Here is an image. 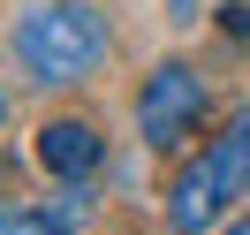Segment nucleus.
<instances>
[{
    "instance_id": "nucleus-7",
    "label": "nucleus",
    "mask_w": 250,
    "mask_h": 235,
    "mask_svg": "<svg viewBox=\"0 0 250 235\" xmlns=\"http://www.w3.org/2000/svg\"><path fill=\"white\" fill-rule=\"evenodd\" d=\"M0 114H8V107H0Z\"/></svg>"
},
{
    "instance_id": "nucleus-6",
    "label": "nucleus",
    "mask_w": 250,
    "mask_h": 235,
    "mask_svg": "<svg viewBox=\"0 0 250 235\" xmlns=\"http://www.w3.org/2000/svg\"><path fill=\"white\" fill-rule=\"evenodd\" d=\"M228 235H250V213H243V220H235V228H228Z\"/></svg>"
},
{
    "instance_id": "nucleus-3",
    "label": "nucleus",
    "mask_w": 250,
    "mask_h": 235,
    "mask_svg": "<svg viewBox=\"0 0 250 235\" xmlns=\"http://www.w3.org/2000/svg\"><path fill=\"white\" fill-rule=\"evenodd\" d=\"M197 114H205V76H197L189 61H159L152 76H144V91H137V129H144L152 152H174V144L197 129Z\"/></svg>"
},
{
    "instance_id": "nucleus-5",
    "label": "nucleus",
    "mask_w": 250,
    "mask_h": 235,
    "mask_svg": "<svg viewBox=\"0 0 250 235\" xmlns=\"http://www.w3.org/2000/svg\"><path fill=\"white\" fill-rule=\"evenodd\" d=\"M38 159H46L61 182H83V174L106 159V137H99L83 114H61V122H46V137H38Z\"/></svg>"
},
{
    "instance_id": "nucleus-4",
    "label": "nucleus",
    "mask_w": 250,
    "mask_h": 235,
    "mask_svg": "<svg viewBox=\"0 0 250 235\" xmlns=\"http://www.w3.org/2000/svg\"><path fill=\"white\" fill-rule=\"evenodd\" d=\"M83 220H91V190H83V182L53 190L46 205H31V197H0V235H76Z\"/></svg>"
},
{
    "instance_id": "nucleus-2",
    "label": "nucleus",
    "mask_w": 250,
    "mask_h": 235,
    "mask_svg": "<svg viewBox=\"0 0 250 235\" xmlns=\"http://www.w3.org/2000/svg\"><path fill=\"white\" fill-rule=\"evenodd\" d=\"M235 197H250V114H235L228 137H212L167 190V228L174 235H205Z\"/></svg>"
},
{
    "instance_id": "nucleus-1",
    "label": "nucleus",
    "mask_w": 250,
    "mask_h": 235,
    "mask_svg": "<svg viewBox=\"0 0 250 235\" xmlns=\"http://www.w3.org/2000/svg\"><path fill=\"white\" fill-rule=\"evenodd\" d=\"M114 31L106 16H99L91 0H38L31 16L16 23V61L31 84H46V91H61V84H83L99 61H106Z\"/></svg>"
}]
</instances>
